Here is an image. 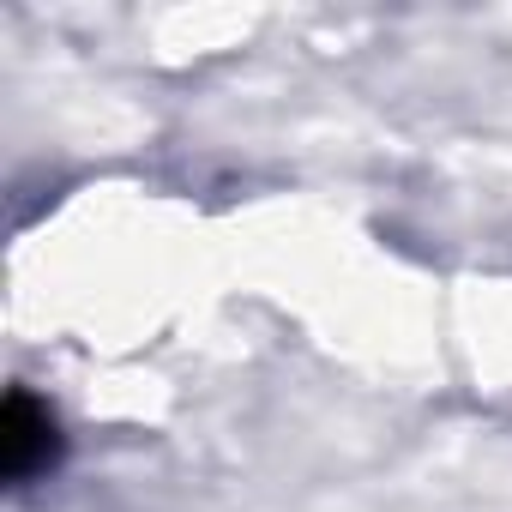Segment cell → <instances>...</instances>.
I'll return each instance as SVG.
<instances>
[{"label": "cell", "mask_w": 512, "mask_h": 512, "mask_svg": "<svg viewBox=\"0 0 512 512\" xmlns=\"http://www.w3.org/2000/svg\"><path fill=\"white\" fill-rule=\"evenodd\" d=\"M61 458V434L49 404H37L25 386L7 392V410H0V464H7V482H31Z\"/></svg>", "instance_id": "6da1fadb"}]
</instances>
